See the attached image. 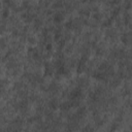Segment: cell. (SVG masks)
I'll return each instance as SVG.
<instances>
[{"label": "cell", "instance_id": "obj_1", "mask_svg": "<svg viewBox=\"0 0 132 132\" xmlns=\"http://www.w3.org/2000/svg\"><path fill=\"white\" fill-rule=\"evenodd\" d=\"M53 20H54V22H56V23L62 22V21L64 20V14H63L62 12H56V13L54 14V16H53Z\"/></svg>", "mask_w": 132, "mask_h": 132}, {"label": "cell", "instance_id": "obj_2", "mask_svg": "<svg viewBox=\"0 0 132 132\" xmlns=\"http://www.w3.org/2000/svg\"><path fill=\"white\" fill-rule=\"evenodd\" d=\"M58 105H59V103H58V101H57L56 99H52V100H50V102H49V106H50L52 109L57 108Z\"/></svg>", "mask_w": 132, "mask_h": 132}, {"label": "cell", "instance_id": "obj_3", "mask_svg": "<svg viewBox=\"0 0 132 132\" xmlns=\"http://www.w3.org/2000/svg\"><path fill=\"white\" fill-rule=\"evenodd\" d=\"M82 132H94V128H93L91 125H86V126L82 129Z\"/></svg>", "mask_w": 132, "mask_h": 132}, {"label": "cell", "instance_id": "obj_4", "mask_svg": "<svg viewBox=\"0 0 132 132\" xmlns=\"http://www.w3.org/2000/svg\"><path fill=\"white\" fill-rule=\"evenodd\" d=\"M8 15H10L8 8H7V7H5V8L3 10V12H2V16H3L4 18H6V17H8Z\"/></svg>", "mask_w": 132, "mask_h": 132}, {"label": "cell", "instance_id": "obj_5", "mask_svg": "<svg viewBox=\"0 0 132 132\" xmlns=\"http://www.w3.org/2000/svg\"><path fill=\"white\" fill-rule=\"evenodd\" d=\"M110 24H111V19H106L104 22H103V26H110Z\"/></svg>", "mask_w": 132, "mask_h": 132}, {"label": "cell", "instance_id": "obj_6", "mask_svg": "<svg viewBox=\"0 0 132 132\" xmlns=\"http://www.w3.org/2000/svg\"><path fill=\"white\" fill-rule=\"evenodd\" d=\"M28 40H29L30 43H34V42H35V37L30 36V37H28Z\"/></svg>", "mask_w": 132, "mask_h": 132}, {"label": "cell", "instance_id": "obj_7", "mask_svg": "<svg viewBox=\"0 0 132 132\" xmlns=\"http://www.w3.org/2000/svg\"><path fill=\"white\" fill-rule=\"evenodd\" d=\"M1 32H2V28L0 27V34H1Z\"/></svg>", "mask_w": 132, "mask_h": 132}]
</instances>
